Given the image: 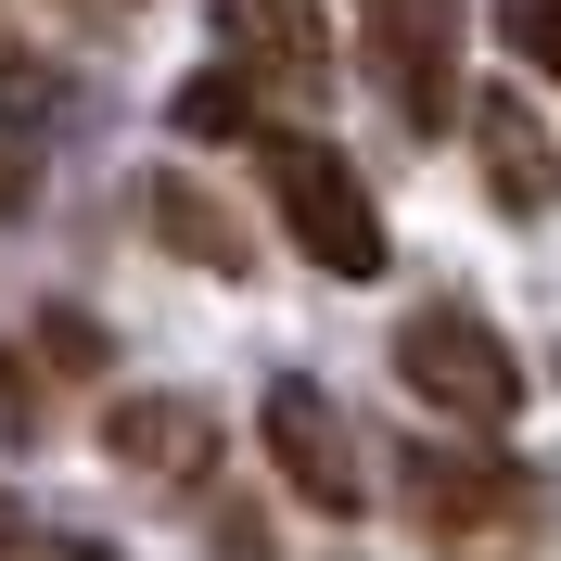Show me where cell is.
Wrapping results in <instances>:
<instances>
[{"label":"cell","mask_w":561,"mask_h":561,"mask_svg":"<svg viewBox=\"0 0 561 561\" xmlns=\"http://www.w3.org/2000/svg\"><path fill=\"white\" fill-rule=\"evenodd\" d=\"M396 497H409L434 561H536V536H549V472L497 459L485 434H409Z\"/></svg>","instance_id":"obj_1"},{"label":"cell","mask_w":561,"mask_h":561,"mask_svg":"<svg viewBox=\"0 0 561 561\" xmlns=\"http://www.w3.org/2000/svg\"><path fill=\"white\" fill-rule=\"evenodd\" d=\"M255 167H268V205H280V230H294V255L307 268H332V280H370L383 268V217H370V192H357V167L332 153V140H307V128H268L255 140Z\"/></svg>","instance_id":"obj_2"},{"label":"cell","mask_w":561,"mask_h":561,"mask_svg":"<svg viewBox=\"0 0 561 561\" xmlns=\"http://www.w3.org/2000/svg\"><path fill=\"white\" fill-rule=\"evenodd\" d=\"M396 370H409V396H421V409L472 421V434L524 409V370H511V345H497L472 307H421L409 332H396Z\"/></svg>","instance_id":"obj_3"},{"label":"cell","mask_w":561,"mask_h":561,"mask_svg":"<svg viewBox=\"0 0 561 561\" xmlns=\"http://www.w3.org/2000/svg\"><path fill=\"white\" fill-rule=\"evenodd\" d=\"M357 51L409 128L459 115V0H357Z\"/></svg>","instance_id":"obj_4"},{"label":"cell","mask_w":561,"mask_h":561,"mask_svg":"<svg viewBox=\"0 0 561 561\" xmlns=\"http://www.w3.org/2000/svg\"><path fill=\"white\" fill-rule=\"evenodd\" d=\"M255 434H268L280 485L307 497V511H357V447H345V409L319 383H268V409H255Z\"/></svg>","instance_id":"obj_5"},{"label":"cell","mask_w":561,"mask_h":561,"mask_svg":"<svg viewBox=\"0 0 561 561\" xmlns=\"http://www.w3.org/2000/svg\"><path fill=\"white\" fill-rule=\"evenodd\" d=\"M459 128H472V153H485L497 217H549V205H561V140H549V115H536L524 90H472Z\"/></svg>","instance_id":"obj_6"},{"label":"cell","mask_w":561,"mask_h":561,"mask_svg":"<svg viewBox=\"0 0 561 561\" xmlns=\"http://www.w3.org/2000/svg\"><path fill=\"white\" fill-rule=\"evenodd\" d=\"M103 447H115V472H140V485H205L217 472V421L192 409V396H115Z\"/></svg>","instance_id":"obj_7"},{"label":"cell","mask_w":561,"mask_h":561,"mask_svg":"<svg viewBox=\"0 0 561 561\" xmlns=\"http://www.w3.org/2000/svg\"><path fill=\"white\" fill-rule=\"evenodd\" d=\"M217 26H230V65L268 77V90H319V77H332L319 0H217Z\"/></svg>","instance_id":"obj_8"},{"label":"cell","mask_w":561,"mask_h":561,"mask_svg":"<svg viewBox=\"0 0 561 561\" xmlns=\"http://www.w3.org/2000/svg\"><path fill=\"white\" fill-rule=\"evenodd\" d=\"M140 217H153V243H167V255H192V268H217V280H243V230H230L192 179H140Z\"/></svg>","instance_id":"obj_9"},{"label":"cell","mask_w":561,"mask_h":561,"mask_svg":"<svg viewBox=\"0 0 561 561\" xmlns=\"http://www.w3.org/2000/svg\"><path fill=\"white\" fill-rule=\"evenodd\" d=\"M167 128H179V140H243V128H255V77H230V65H205V77H179V103H167Z\"/></svg>","instance_id":"obj_10"},{"label":"cell","mask_w":561,"mask_h":561,"mask_svg":"<svg viewBox=\"0 0 561 561\" xmlns=\"http://www.w3.org/2000/svg\"><path fill=\"white\" fill-rule=\"evenodd\" d=\"M497 38H511L524 65H549V77H561V0H497Z\"/></svg>","instance_id":"obj_11"},{"label":"cell","mask_w":561,"mask_h":561,"mask_svg":"<svg viewBox=\"0 0 561 561\" xmlns=\"http://www.w3.org/2000/svg\"><path fill=\"white\" fill-rule=\"evenodd\" d=\"M65 103V77L51 65H13V51H0V115H51Z\"/></svg>","instance_id":"obj_12"},{"label":"cell","mask_w":561,"mask_h":561,"mask_svg":"<svg viewBox=\"0 0 561 561\" xmlns=\"http://www.w3.org/2000/svg\"><path fill=\"white\" fill-rule=\"evenodd\" d=\"M217 561H280V549L255 536V511H217Z\"/></svg>","instance_id":"obj_13"},{"label":"cell","mask_w":561,"mask_h":561,"mask_svg":"<svg viewBox=\"0 0 561 561\" xmlns=\"http://www.w3.org/2000/svg\"><path fill=\"white\" fill-rule=\"evenodd\" d=\"M26 192H38V167H26V153H13V140H0V217L26 205Z\"/></svg>","instance_id":"obj_14"},{"label":"cell","mask_w":561,"mask_h":561,"mask_svg":"<svg viewBox=\"0 0 561 561\" xmlns=\"http://www.w3.org/2000/svg\"><path fill=\"white\" fill-rule=\"evenodd\" d=\"M0 561H26V511H13V497H0Z\"/></svg>","instance_id":"obj_15"},{"label":"cell","mask_w":561,"mask_h":561,"mask_svg":"<svg viewBox=\"0 0 561 561\" xmlns=\"http://www.w3.org/2000/svg\"><path fill=\"white\" fill-rule=\"evenodd\" d=\"M77 561H103V549H77Z\"/></svg>","instance_id":"obj_16"}]
</instances>
